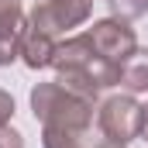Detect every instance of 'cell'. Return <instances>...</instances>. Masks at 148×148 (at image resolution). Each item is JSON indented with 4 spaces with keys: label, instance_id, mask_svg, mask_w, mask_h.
Here are the masks:
<instances>
[{
    "label": "cell",
    "instance_id": "7",
    "mask_svg": "<svg viewBox=\"0 0 148 148\" xmlns=\"http://www.w3.org/2000/svg\"><path fill=\"white\" fill-rule=\"evenodd\" d=\"M121 86L127 93H148V48H134L121 66Z\"/></svg>",
    "mask_w": 148,
    "mask_h": 148
},
{
    "label": "cell",
    "instance_id": "11",
    "mask_svg": "<svg viewBox=\"0 0 148 148\" xmlns=\"http://www.w3.org/2000/svg\"><path fill=\"white\" fill-rule=\"evenodd\" d=\"M0 148H24V138H21L10 124H3V127H0Z\"/></svg>",
    "mask_w": 148,
    "mask_h": 148
},
{
    "label": "cell",
    "instance_id": "2",
    "mask_svg": "<svg viewBox=\"0 0 148 148\" xmlns=\"http://www.w3.org/2000/svg\"><path fill=\"white\" fill-rule=\"evenodd\" d=\"M31 114L41 127H62V131H90L93 124V100L66 90L59 79L38 83L31 90Z\"/></svg>",
    "mask_w": 148,
    "mask_h": 148
},
{
    "label": "cell",
    "instance_id": "6",
    "mask_svg": "<svg viewBox=\"0 0 148 148\" xmlns=\"http://www.w3.org/2000/svg\"><path fill=\"white\" fill-rule=\"evenodd\" d=\"M55 38L45 35V31H38V28H24V38H21V59H24V66L28 69H48L52 66V59H55Z\"/></svg>",
    "mask_w": 148,
    "mask_h": 148
},
{
    "label": "cell",
    "instance_id": "13",
    "mask_svg": "<svg viewBox=\"0 0 148 148\" xmlns=\"http://www.w3.org/2000/svg\"><path fill=\"white\" fill-rule=\"evenodd\" d=\"M21 0H0V21H10V17H21Z\"/></svg>",
    "mask_w": 148,
    "mask_h": 148
},
{
    "label": "cell",
    "instance_id": "3",
    "mask_svg": "<svg viewBox=\"0 0 148 148\" xmlns=\"http://www.w3.org/2000/svg\"><path fill=\"white\" fill-rule=\"evenodd\" d=\"M97 127L107 141L127 145L141 134V103L134 100V93H117L107 97L97 110Z\"/></svg>",
    "mask_w": 148,
    "mask_h": 148
},
{
    "label": "cell",
    "instance_id": "9",
    "mask_svg": "<svg viewBox=\"0 0 148 148\" xmlns=\"http://www.w3.org/2000/svg\"><path fill=\"white\" fill-rule=\"evenodd\" d=\"M45 148H93L86 141V131H62V127H41Z\"/></svg>",
    "mask_w": 148,
    "mask_h": 148
},
{
    "label": "cell",
    "instance_id": "5",
    "mask_svg": "<svg viewBox=\"0 0 148 148\" xmlns=\"http://www.w3.org/2000/svg\"><path fill=\"white\" fill-rule=\"evenodd\" d=\"M86 35H90V41H93L97 48H100V55H107L114 66H124L127 55L138 48L134 28H131L127 21H121V17H103V21H97Z\"/></svg>",
    "mask_w": 148,
    "mask_h": 148
},
{
    "label": "cell",
    "instance_id": "1",
    "mask_svg": "<svg viewBox=\"0 0 148 148\" xmlns=\"http://www.w3.org/2000/svg\"><path fill=\"white\" fill-rule=\"evenodd\" d=\"M52 69L59 73V83L66 90H73L86 100H97L100 90L121 83V66H114L107 55H100V48L90 41V35H76L69 41H59Z\"/></svg>",
    "mask_w": 148,
    "mask_h": 148
},
{
    "label": "cell",
    "instance_id": "15",
    "mask_svg": "<svg viewBox=\"0 0 148 148\" xmlns=\"http://www.w3.org/2000/svg\"><path fill=\"white\" fill-rule=\"evenodd\" d=\"M97 148H127V145H117V141H103V145H97Z\"/></svg>",
    "mask_w": 148,
    "mask_h": 148
},
{
    "label": "cell",
    "instance_id": "14",
    "mask_svg": "<svg viewBox=\"0 0 148 148\" xmlns=\"http://www.w3.org/2000/svg\"><path fill=\"white\" fill-rule=\"evenodd\" d=\"M138 138H145V141H148V103L141 107V134H138Z\"/></svg>",
    "mask_w": 148,
    "mask_h": 148
},
{
    "label": "cell",
    "instance_id": "4",
    "mask_svg": "<svg viewBox=\"0 0 148 148\" xmlns=\"http://www.w3.org/2000/svg\"><path fill=\"white\" fill-rule=\"evenodd\" d=\"M90 14H93V0H38L28 24L55 38L62 31H69V28L86 24Z\"/></svg>",
    "mask_w": 148,
    "mask_h": 148
},
{
    "label": "cell",
    "instance_id": "8",
    "mask_svg": "<svg viewBox=\"0 0 148 148\" xmlns=\"http://www.w3.org/2000/svg\"><path fill=\"white\" fill-rule=\"evenodd\" d=\"M24 14L21 17H10V21H0V66H10L17 55H21V38H24Z\"/></svg>",
    "mask_w": 148,
    "mask_h": 148
},
{
    "label": "cell",
    "instance_id": "12",
    "mask_svg": "<svg viewBox=\"0 0 148 148\" xmlns=\"http://www.w3.org/2000/svg\"><path fill=\"white\" fill-rule=\"evenodd\" d=\"M10 117H14V97L7 90H0V127L10 124Z\"/></svg>",
    "mask_w": 148,
    "mask_h": 148
},
{
    "label": "cell",
    "instance_id": "10",
    "mask_svg": "<svg viewBox=\"0 0 148 148\" xmlns=\"http://www.w3.org/2000/svg\"><path fill=\"white\" fill-rule=\"evenodd\" d=\"M110 3V14L121 21H138L148 14V0H107Z\"/></svg>",
    "mask_w": 148,
    "mask_h": 148
}]
</instances>
